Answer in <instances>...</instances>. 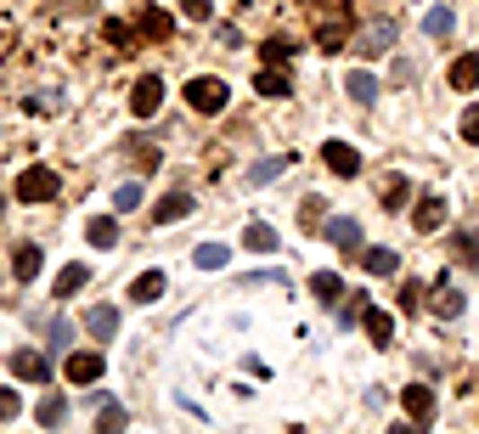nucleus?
<instances>
[{
    "mask_svg": "<svg viewBox=\"0 0 479 434\" xmlns=\"http://www.w3.org/2000/svg\"><path fill=\"white\" fill-rule=\"evenodd\" d=\"M17 412H23V395H17V389H0V423H12Z\"/></svg>",
    "mask_w": 479,
    "mask_h": 434,
    "instance_id": "nucleus-35",
    "label": "nucleus"
},
{
    "mask_svg": "<svg viewBox=\"0 0 479 434\" xmlns=\"http://www.w3.org/2000/svg\"><path fill=\"white\" fill-rule=\"evenodd\" d=\"M85 237H91V248H113V243H119V220H108V215H96V220L85 226Z\"/></svg>",
    "mask_w": 479,
    "mask_h": 434,
    "instance_id": "nucleus-22",
    "label": "nucleus"
},
{
    "mask_svg": "<svg viewBox=\"0 0 479 434\" xmlns=\"http://www.w3.org/2000/svg\"><path fill=\"white\" fill-rule=\"evenodd\" d=\"M446 209L451 203L440 192H429V198H418V209H412V226H418V232H434V226H446Z\"/></svg>",
    "mask_w": 479,
    "mask_h": 434,
    "instance_id": "nucleus-9",
    "label": "nucleus"
},
{
    "mask_svg": "<svg viewBox=\"0 0 479 434\" xmlns=\"http://www.w3.org/2000/svg\"><path fill=\"white\" fill-rule=\"evenodd\" d=\"M389 46H395V23H372L361 34V51H389Z\"/></svg>",
    "mask_w": 479,
    "mask_h": 434,
    "instance_id": "nucleus-26",
    "label": "nucleus"
},
{
    "mask_svg": "<svg viewBox=\"0 0 479 434\" xmlns=\"http://www.w3.org/2000/svg\"><path fill=\"white\" fill-rule=\"evenodd\" d=\"M361 310H367V294H344V305H339V322L350 327V322H361Z\"/></svg>",
    "mask_w": 479,
    "mask_h": 434,
    "instance_id": "nucleus-33",
    "label": "nucleus"
},
{
    "mask_svg": "<svg viewBox=\"0 0 479 434\" xmlns=\"http://www.w3.org/2000/svg\"><path fill=\"white\" fill-rule=\"evenodd\" d=\"M361 265H367V277H395L401 271V254L395 248H361Z\"/></svg>",
    "mask_w": 479,
    "mask_h": 434,
    "instance_id": "nucleus-11",
    "label": "nucleus"
},
{
    "mask_svg": "<svg viewBox=\"0 0 479 434\" xmlns=\"http://www.w3.org/2000/svg\"><path fill=\"white\" fill-rule=\"evenodd\" d=\"M446 79H451L457 91H474V85H479V51H463V57L451 62V74H446Z\"/></svg>",
    "mask_w": 479,
    "mask_h": 434,
    "instance_id": "nucleus-13",
    "label": "nucleus"
},
{
    "mask_svg": "<svg viewBox=\"0 0 479 434\" xmlns=\"http://www.w3.org/2000/svg\"><path fill=\"white\" fill-rule=\"evenodd\" d=\"M401 401H406V418L412 423H434V389L429 384H406Z\"/></svg>",
    "mask_w": 479,
    "mask_h": 434,
    "instance_id": "nucleus-6",
    "label": "nucleus"
},
{
    "mask_svg": "<svg viewBox=\"0 0 479 434\" xmlns=\"http://www.w3.org/2000/svg\"><path fill=\"white\" fill-rule=\"evenodd\" d=\"M57 192H62V175L46 170V164H29V170L17 175V198H23V203H51Z\"/></svg>",
    "mask_w": 479,
    "mask_h": 434,
    "instance_id": "nucleus-1",
    "label": "nucleus"
},
{
    "mask_svg": "<svg viewBox=\"0 0 479 434\" xmlns=\"http://www.w3.org/2000/svg\"><path fill=\"white\" fill-rule=\"evenodd\" d=\"M434 310H440L446 322H457V316H463V294H457V288H440V299H434Z\"/></svg>",
    "mask_w": 479,
    "mask_h": 434,
    "instance_id": "nucleus-32",
    "label": "nucleus"
},
{
    "mask_svg": "<svg viewBox=\"0 0 479 434\" xmlns=\"http://www.w3.org/2000/svg\"><path fill=\"white\" fill-rule=\"evenodd\" d=\"M181 12H186V17H198V23H203V17H209V0H181Z\"/></svg>",
    "mask_w": 479,
    "mask_h": 434,
    "instance_id": "nucleus-40",
    "label": "nucleus"
},
{
    "mask_svg": "<svg viewBox=\"0 0 479 434\" xmlns=\"http://www.w3.org/2000/svg\"><path fill=\"white\" fill-rule=\"evenodd\" d=\"M130 299H136V305H158V299H164V271H141V277L130 282Z\"/></svg>",
    "mask_w": 479,
    "mask_h": 434,
    "instance_id": "nucleus-16",
    "label": "nucleus"
},
{
    "mask_svg": "<svg viewBox=\"0 0 479 434\" xmlns=\"http://www.w3.org/2000/svg\"><path fill=\"white\" fill-rule=\"evenodd\" d=\"M62 372H68V384H96L102 372H108V361H102L96 350H79V356H68V367H62Z\"/></svg>",
    "mask_w": 479,
    "mask_h": 434,
    "instance_id": "nucleus-5",
    "label": "nucleus"
},
{
    "mask_svg": "<svg viewBox=\"0 0 479 434\" xmlns=\"http://www.w3.org/2000/svg\"><path fill=\"white\" fill-rule=\"evenodd\" d=\"M124 423H130V418H124V406H102V434H113Z\"/></svg>",
    "mask_w": 479,
    "mask_h": 434,
    "instance_id": "nucleus-36",
    "label": "nucleus"
},
{
    "mask_svg": "<svg viewBox=\"0 0 479 434\" xmlns=\"http://www.w3.org/2000/svg\"><path fill=\"white\" fill-rule=\"evenodd\" d=\"M406 198H412V181H406V175H389V181H384V209H401Z\"/></svg>",
    "mask_w": 479,
    "mask_h": 434,
    "instance_id": "nucleus-27",
    "label": "nucleus"
},
{
    "mask_svg": "<svg viewBox=\"0 0 479 434\" xmlns=\"http://www.w3.org/2000/svg\"><path fill=\"white\" fill-rule=\"evenodd\" d=\"M451 29H457V12L446 6V0H440V6H429V12H423V34H429V40H446Z\"/></svg>",
    "mask_w": 479,
    "mask_h": 434,
    "instance_id": "nucleus-15",
    "label": "nucleus"
},
{
    "mask_svg": "<svg viewBox=\"0 0 479 434\" xmlns=\"http://www.w3.org/2000/svg\"><path fill=\"white\" fill-rule=\"evenodd\" d=\"M175 23H170V12H158V6H147V12H141V34H153V40H164V34H170Z\"/></svg>",
    "mask_w": 479,
    "mask_h": 434,
    "instance_id": "nucleus-28",
    "label": "nucleus"
},
{
    "mask_svg": "<svg viewBox=\"0 0 479 434\" xmlns=\"http://www.w3.org/2000/svg\"><path fill=\"white\" fill-rule=\"evenodd\" d=\"M40 265H46V254H40L34 243H23V248H17V260H12V271L23 277V282H34V277H40Z\"/></svg>",
    "mask_w": 479,
    "mask_h": 434,
    "instance_id": "nucleus-21",
    "label": "nucleus"
},
{
    "mask_svg": "<svg viewBox=\"0 0 479 434\" xmlns=\"http://www.w3.org/2000/svg\"><path fill=\"white\" fill-rule=\"evenodd\" d=\"M288 164H294V158H260V164H248V186H271Z\"/></svg>",
    "mask_w": 479,
    "mask_h": 434,
    "instance_id": "nucleus-20",
    "label": "nucleus"
},
{
    "mask_svg": "<svg viewBox=\"0 0 479 434\" xmlns=\"http://www.w3.org/2000/svg\"><path fill=\"white\" fill-rule=\"evenodd\" d=\"M12 372H17V378H29V384H46L51 378V361L40 356V350H12Z\"/></svg>",
    "mask_w": 479,
    "mask_h": 434,
    "instance_id": "nucleus-8",
    "label": "nucleus"
},
{
    "mask_svg": "<svg viewBox=\"0 0 479 434\" xmlns=\"http://www.w3.org/2000/svg\"><path fill=\"white\" fill-rule=\"evenodd\" d=\"M186 102H192L198 113H220L226 108V79H192V85H186Z\"/></svg>",
    "mask_w": 479,
    "mask_h": 434,
    "instance_id": "nucleus-3",
    "label": "nucleus"
},
{
    "mask_svg": "<svg viewBox=\"0 0 479 434\" xmlns=\"http://www.w3.org/2000/svg\"><path fill=\"white\" fill-rule=\"evenodd\" d=\"M344 34H350V29H339V23H327V29H322V51H339V46H344Z\"/></svg>",
    "mask_w": 479,
    "mask_h": 434,
    "instance_id": "nucleus-38",
    "label": "nucleus"
},
{
    "mask_svg": "<svg viewBox=\"0 0 479 434\" xmlns=\"http://www.w3.org/2000/svg\"><path fill=\"white\" fill-rule=\"evenodd\" d=\"M158 108H164V79H158V74H141L136 91H130V113H136V119H153Z\"/></svg>",
    "mask_w": 479,
    "mask_h": 434,
    "instance_id": "nucleus-2",
    "label": "nucleus"
},
{
    "mask_svg": "<svg viewBox=\"0 0 479 434\" xmlns=\"http://www.w3.org/2000/svg\"><path fill=\"white\" fill-rule=\"evenodd\" d=\"M91 282V265H68V271L57 277V299H68V294H79V288Z\"/></svg>",
    "mask_w": 479,
    "mask_h": 434,
    "instance_id": "nucleus-23",
    "label": "nucleus"
},
{
    "mask_svg": "<svg viewBox=\"0 0 479 434\" xmlns=\"http://www.w3.org/2000/svg\"><path fill=\"white\" fill-rule=\"evenodd\" d=\"M474 248H479V243H474L468 232H463V237H457V254H463V265H479V254H474Z\"/></svg>",
    "mask_w": 479,
    "mask_h": 434,
    "instance_id": "nucleus-39",
    "label": "nucleus"
},
{
    "mask_svg": "<svg viewBox=\"0 0 479 434\" xmlns=\"http://www.w3.org/2000/svg\"><path fill=\"white\" fill-rule=\"evenodd\" d=\"M85 327H91V339H102V344H108V339L119 333V310H113V305H96L91 316H85Z\"/></svg>",
    "mask_w": 479,
    "mask_h": 434,
    "instance_id": "nucleus-17",
    "label": "nucleus"
},
{
    "mask_svg": "<svg viewBox=\"0 0 479 434\" xmlns=\"http://www.w3.org/2000/svg\"><path fill=\"white\" fill-rule=\"evenodd\" d=\"M124 153L136 158V170H158V147H153V141H141V136H130V141H124Z\"/></svg>",
    "mask_w": 479,
    "mask_h": 434,
    "instance_id": "nucleus-24",
    "label": "nucleus"
},
{
    "mask_svg": "<svg viewBox=\"0 0 479 434\" xmlns=\"http://www.w3.org/2000/svg\"><path fill=\"white\" fill-rule=\"evenodd\" d=\"M34 418H40V423H46V429H57L62 418H68V401H62V395H46V401H40V406H34Z\"/></svg>",
    "mask_w": 479,
    "mask_h": 434,
    "instance_id": "nucleus-25",
    "label": "nucleus"
},
{
    "mask_svg": "<svg viewBox=\"0 0 479 434\" xmlns=\"http://www.w3.org/2000/svg\"><path fill=\"white\" fill-rule=\"evenodd\" d=\"M299 226H305V232H322V226H327V203H322V198H305Z\"/></svg>",
    "mask_w": 479,
    "mask_h": 434,
    "instance_id": "nucleus-29",
    "label": "nucleus"
},
{
    "mask_svg": "<svg viewBox=\"0 0 479 434\" xmlns=\"http://www.w3.org/2000/svg\"><path fill=\"white\" fill-rule=\"evenodd\" d=\"M344 91H350V102L372 108V102H378V79H372L367 68H356V74H344Z\"/></svg>",
    "mask_w": 479,
    "mask_h": 434,
    "instance_id": "nucleus-12",
    "label": "nucleus"
},
{
    "mask_svg": "<svg viewBox=\"0 0 479 434\" xmlns=\"http://www.w3.org/2000/svg\"><path fill=\"white\" fill-rule=\"evenodd\" d=\"M243 248H254V254H271V248H277V232H271L265 220H248V226H243Z\"/></svg>",
    "mask_w": 479,
    "mask_h": 434,
    "instance_id": "nucleus-19",
    "label": "nucleus"
},
{
    "mask_svg": "<svg viewBox=\"0 0 479 434\" xmlns=\"http://www.w3.org/2000/svg\"><path fill=\"white\" fill-rule=\"evenodd\" d=\"M186 215H192V192H170V198L153 203V220H158V226H175V220H186Z\"/></svg>",
    "mask_w": 479,
    "mask_h": 434,
    "instance_id": "nucleus-10",
    "label": "nucleus"
},
{
    "mask_svg": "<svg viewBox=\"0 0 479 434\" xmlns=\"http://www.w3.org/2000/svg\"><path fill=\"white\" fill-rule=\"evenodd\" d=\"M288 51H294V40H265V57H271V62L288 57Z\"/></svg>",
    "mask_w": 479,
    "mask_h": 434,
    "instance_id": "nucleus-41",
    "label": "nucleus"
},
{
    "mask_svg": "<svg viewBox=\"0 0 479 434\" xmlns=\"http://www.w3.org/2000/svg\"><path fill=\"white\" fill-rule=\"evenodd\" d=\"M310 294H316V299H339V294H344V282L333 277V271H316V277H310Z\"/></svg>",
    "mask_w": 479,
    "mask_h": 434,
    "instance_id": "nucleus-31",
    "label": "nucleus"
},
{
    "mask_svg": "<svg viewBox=\"0 0 479 434\" xmlns=\"http://www.w3.org/2000/svg\"><path fill=\"white\" fill-rule=\"evenodd\" d=\"M192 260H198V271H226L232 248H226V243H198V248H192Z\"/></svg>",
    "mask_w": 479,
    "mask_h": 434,
    "instance_id": "nucleus-18",
    "label": "nucleus"
},
{
    "mask_svg": "<svg viewBox=\"0 0 479 434\" xmlns=\"http://www.w3.org/2000/svg\"><path fill=\"white\" fill-rule=\"evenodd\" d=\"M361 327H367V339L378 344V350H389V344H395V316H389V310L367 305V310H361Z\"/></svg>",
    "mask_w": 479,
    "mask_h": 434,
    "instance_id": "nucleus-7",
    "label": "nucleus"
},
{
    "mask_svg": "<svg viewBox=\"0 0 479 434\" xmlns=\"http://www.w3.org/2000/svg\"><path fill=\"white\" fill-rule=\"evenodd\" d=\"M463 141H474V147H479V102L463 113Z\"/></svg>",
    "mask_w": 479,
    "mask_h": 434,
    "instance_id": "nucleus-37",
    "label": "nucleus"
},
{
    "mask_svg": "<svg viewBox=\"0 0 479 434\" xmlns=\"http://www.w3.org/2000/svg\"><path fill=\"white\" fill-rule=\"evenodd\" d=\"M254 91H265V96H288L282 68H260V74H254Z\"/></svg>",
    "mask_w": 479,
    "mask_h": 434,
    "instance_id": "nucleus-30",
    "label": "nucleus"
},
{
    "mask_svg": "<svg viewBox=\"0 0 479 434\" xmlns=\"http://www.w3.org/2000/svg\"><path fill=\"white\" fill-rule=\"evenodd\" d=\"M136 203H141V186H136V181H124L119 192H113V209L124 215V209H136Z\"/></svg>",
    "mask_w": 479,
    "mask_h": 434,
    "instance_id": "nucleus-34",
    "label": "nucleus"
},
{
    "mask_svg": "<svg viewBox=\"0 0 479 434\" xmlns=\"http://www.w3.org/2000/svg\"><path fill=\"white\" fill-rule=\"evenodd\" d=\"M322 164H327V170L333 175H361V153L356 147H350V141H327V147H322Z\"/></svg>",
    "mask_w": 479,
    "mask_h": 434,
    "instance_id": "nucleus-4",
    "label": "nucleus"
},
{
    "mask_svg": "<svg viewBox=\"0 0 479 434\" xmlns=\"http://www.w3.org/2000/svg\"><path fill=\"white\" fill-rule=\"evenodd\" d=\"M322 232H327L333 243H339L344 254H361V226H356V220H327Z\"/></svg>",
    "mask_w": 479,
    "mask_h": 434,
    "instance_id": "nucleus-14",
    "label": "nucleus"
}]
</instances>
